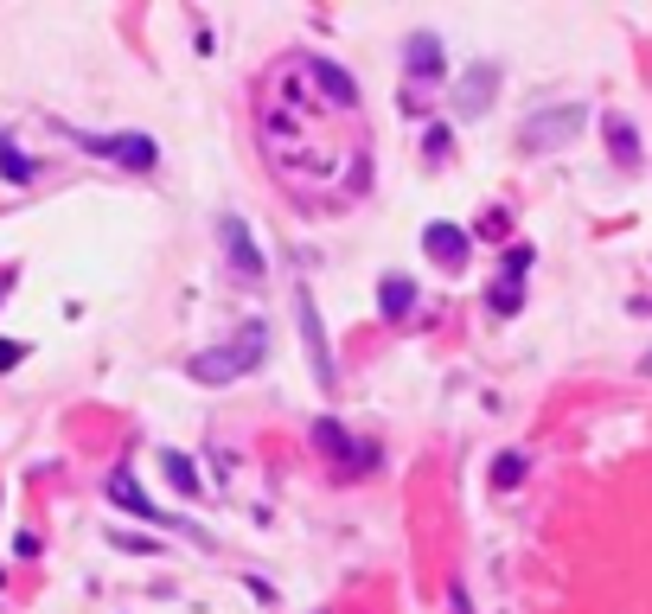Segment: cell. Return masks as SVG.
I'll use <instances>...</instances> for the list:
<instances>
[{"label":"cell","instance_id":"1","mask_svg":"<svg viewBox=\"0 0 652 614\" xmlns=\"http://www.w3.org/2000/svg\"><path fill=\"white\" fill-rule=\"evenodd\" d=\"M262 353H269V326L250 320V326H237V339H225V346L198 353V359H192V378H198V384H231V378L256 371Z\"/></svg>","mask_w":652,"mask_h":614},{"label":"cell","instance_id":"2","mask_svg":"<svg viewBox=\"0 0 652 614\" xmlns=\"http://www.w3.org/2000/svg\"><path fill=\"white\" fill-rule=\"evenodd\" d=\"M589 115H583V103H556V109H544V115H531L525 128H519V148L525 154H550L556 142H569L575 128H583Z\"/></svg>","mask_w":652,"mask_h":614},{"label":"cell","instance_id":"3","mask_svg":"<svg viewBox=\"0 0 652 614\" xmlns=\"http://www.w3.org/2000/svg\"><path fill=\"white\" fill-rule=\"evenodd\" d=\"M78 142H84L90 154H103V160H115V167H134V173H148V167L161 160V148H154V134H78Z\"/></svg>","mask_w":652,"mask_h":614},{"label":"cell","instance_id":"4","mask_svg":"<svg viewBox=\"0 0 652 614\" xmlns=\"http://www.w3.org/2000/svg\"><path fill=\"white\" fill-rule=\"evenodd\" d=\"M217 237H225V256H231V269H237L243 282H256V276H262V250H256L250 225H243L237 212H225V218H217Z\"/></svg>","mask_w":652,"mask_h":614},{"label":"cell","instance_id":"5","mask_svg":"<svg viewBox=\"0 0 652 614\" xmlns=\"http://www.w3.org/2000/svg\"><path fill=\"white\" fill-rule=\"evenodd\" d=\"M301 346H308V365H314V378H320V390H333L339 378H333V346H326V326H320V307L301 295Z\"/></svg>","mask_w":652,"mask_h":614},{"label":"cell","instance_id":"6","mask_svg":"<svg viewBox=\"0 0 652 614\" xmlns=\"http://www.w3.org/2000/svg\"><path fill=\"white\" fill-rule=\"evenodd\" d=\"M492 90H499V64H492V58H480V64H467V71H461V90H455V109H461V115H486V103H492Z\"/></svg>","mask_w":652,"mask_h":614},{"label":"cell","instance_id":"7","mask_svg":"<svg viewBox=\"0 0 652 614\" xmlns=\"http://www.w3.org/2000/svg\"><path fill=\"white\" fill-rule=\"evenodd\" d=\"M109 499H115L122 512H134V518H154V525H179L173 512H154V499H148V493L134 487V473H128V467H115V473H109ZM179 531H186V525H179Z\"/></svg>","mask_w":652,"mask_h":614},{"label":"cell","instance_id":"8","mask_svg":"<svg viewBox=\"0 0 652 614\" xmlns=\"http://www.w3.org/2000/svg\"><path fill=\"white\" fill-rule=\"evenodd\" d=\"M308 78H314V84L326 90V103H333V109H358V84H352V78L339 71V64H333V58H320V51H308Z\"/></svg>","mask_w":652,"mask_h":614},{"label":"cell","instance_id":"9","mask_svg":"<svg viewBox=\"0 0 652 614\" xmlns=\"http://www.w3.org/2000/svg\"><path fill=\"white\" fill-rule=\"evenodd\" d=\"M422 250L442 262V269H461V262H467V231H461V225H428V231H422Z\"/></svg>","mask_w":652,"mask_h":614},{"label":"cell","instance_id":"10","mask_svg":"<svg viewBox=\"0 0 652 614\" xmlns=\"http://www.w3.org/2000/svg\"><path fill=\"white\" fill-rule=\"evenodd\" d=\"M314 442H320V448H326L339 467H365V448H358V442H352V435H345L333 417H320V423H314Z\"/></svg>","mask_w":652,"mask_h":614},{"label":"cell","instance_id":"11","mask_svg":"<svg viewBox=\"0 0 652 614\" xmlns=\"http://www.w3.org/2000/svg\"><path fill=\"white\" fill-rule=\"evenodd\" d=\"M403 58H409V78H442V39H435V32H416L409 45H403Z\"/></svg>","mask_w":652,"mask_h":614},{"label":"cell","instance_id":"12","mask_svg":"<svg viewBox=\"0 0 652 614\" xmlns=\"http://www.w3.org/2000/svg\"><path fill=\"white\" fill-rule=\"evenodd\" d=\"M416 301H422V295H416L409 276H384V282H378V307H384V320H409Z\"/></svg>","mask_w":652,"mask_h":614},{"label":"cell","instance_id":"13","mask_svg":"<svg viewBox=\"0 0 652 614\" xmlns=\"http://www.w3.org/2000/svg\"><path fill=\"white\" fill-rule=\"evenodd\" d=\"M161 473H167V481H173V487H179L186 499H198V493H205V481H198V467H192V461H186L179 448H161Z\"/></svg>","mask_w":652,"mask_h":614},{"label":"cell","instance_id":"14","mask_svg":"<svg viewBox=\"0 0 652 614\" xmlns=\"http://www.w3.org/2000/svg\"><path fill=\"white\" fill-rule=\"evenodd\" d=\"M608 148H614V160H620V167H633V160H639V134H633V122H627V115H608Z\"/></svg>","mask_w":652,"mask_h":614},{"label":"cell","instance_id":"15","mask_svg":"<svg viewBox=\"0 0 652 614\" xmlns=\"http://www.w3.org/2000/svg\"><path fill=\"white\" fill-rule=\"evenodd\" d=\"M0 167H7V179H32V160H26L14 142H0Z\"/></svg>","mask_w":652,"mask_h":614},{"label":"cell","instance_id":"16","mask_svg":"<svg viewBox=\"0 0 652 614\" xmlns=\"http://www.w3.org/2000/svg\"><path fill=\"white\" fill-rule=\"evenodd\" d=\"M492 481H499V487H519V481H525V454H499Z\"/></svg>","mask_w":652,"mask_h":614},{"label":"cell","instance_id":"17","mask_svg":"<svg viewBox=\"0 0 652 614\" xmlns=\"http://www.w3.org/2000/svg\"><path fill=\"white\" fill-rule=\"evenodd\" d=\"M492 307L512 314V307H519V282H499V289H492Z\"/></svg>","mask_w":652,"mask_h":614},{"label":"cell","instance_id":"18","mask_svg":"<svg viewBox=\"0 0 652 614\" xmlns=\"http://www.w3.org/2000/svg\"><path fill=\"white\" fill-rule=\"evenodd\" d=\"M26 359V346H20V339H0V371H14Z\"/></svg>","mask_w":652,"mask_h":614},{"label":"cell","instance_id":"19","mask_svg":"<svg viewBox=\"0 0 652 614\" xmlns=\"http://www.w3.org/2000/svg\"><path fill=\"white\" fill-rule=\"evenodd\" d=\"M646 371H652V353H646Z\"/></svg>","mask_w":652,"mask_h":614}]
</instances>
